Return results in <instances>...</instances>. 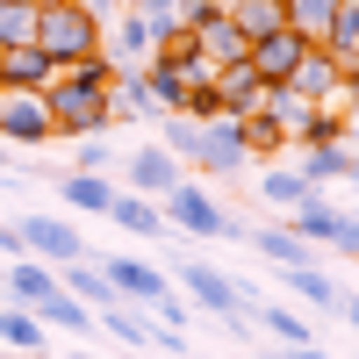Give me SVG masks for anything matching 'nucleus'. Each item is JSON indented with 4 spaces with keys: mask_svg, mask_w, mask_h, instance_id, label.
I'll return each mask as SVG.
<instances>
[{
    "mask_svg": "<svg viewBox=\"0 0 359 359\" xmlns=\"http://www.w3.org/2000/svg\"><path fill=\"white\" fill-rule=\"evenodd\" d=\"M123 180H130V194H144V201H165L180 180V158L165 151V144H144V151H130V165H123Z\"/></svg>",
    "mask_w": 359,
    "mask_h": 359,
    "instance_id": "obj_6",
    "label": "nucleus"
},
{
    "mask_svg": "<svg viewBox=\"0 0 359 359\" xmlns=\"http://www.w3.org/2000/svg\"><path fill=\"white\" fill-rule=\"evenodd\" d=\"M223 15L245 29V43H259V36H273V29H287L280 0H223Z\"/></svg>",
    "mask_w": 359,
    "mask_h": 359,
    "instance_id": "obj_24",
    "label": "nucleus"
},
{
    "mask_svg": "<svg viewBox=\"0 0 359 359\" xmlns=\"http://www.w3.org/2000/svg\"><path fill=\"white\" fill-rule=\"evenodd\" d=\"M259 194H266V208H302V201H316V187H309L302 172H266Z\"/></svg>",
    "mask_w": 359,
    "mask_h": 359,
    "instance_id": "obj_35",
    "label": "nucleus"
},
{
    "mask_svg": "<svg viewBox=\"0 0 359 359\" xmlns=\"http://www.w3.org/2000/svg\"><path fill=\"white\" fill-rule=\"evenodd\" d=\"M287 8V29L294 36H309V43H323V29H331V15H338V0H280Z\"/></svg>",
    "mask_w": 359,
    "mask_h": 359,
    "instance_id": "obj_32",
    "label": "nucleus"
},
{
    "mask_svg": "<svg viewBox=\"0 0 359 359\" xmlns=\"http://www.w3.org/2000/svg\"><path fill=\"white\" fill-rule=\"evenodd\" d=\"M208 86H216V101L230 108V115H245L252 101H259V72H252V57H237V65H216V79H208Z\"/></svg>",
    "mask_w": 359,
    "mask_h": 359,
    "instance_id": "obj_21",
    "label": "nucleus"
},
{
    "mask_svg": "<svg viewBox=\"0 0 359 359\" xmlns=\"http://www.w3.org/2000/svg\"><path fill=\"white\" fill-rule=\"evenodd\" d=\"M15 359H43V352H15Z\"/></svg>",
    "mask_w": 359,
    "mask_h": 359,
    "instance_id": "obj_43",
    "label": "nucleus"
},
{
    "mask_svg": "<svg viewBox=\"0 0 359 359\" xmlns=\"http://www.w3.org/2000/svg\"><path fill=\"white\" fill-rule=\"evenodd\" d=\"M43 108H50V130L57 137H101L115 123V101L101 94V86H79L72 72H57L43 86Z\"/></svg>",
    "mask_w": 359,
    "mask_h": 359,
    "instance_id": "obj_2",
    "label": "nucleus"
},
{
    "mask_svg": "<svg viewBox=\"0 0 359 359\" xmlns=\"http://www.w3.org/2000/svg\"><path fill=\"white\" fill-rule=\"evenodd\" d=\"M50 294H57V266H43V259H15V266H8V302L43 309Z\"/></svg>",
    "mask_w": 359,
    "mask_h": 359,
    "instance_id": "obj_16",
    "label": "nucleus"
},
{
    "mask_svg": "<svg viewBox=\"0 0 359 359\" xmlns=\"http://www.w3.org/2000/svg\"><path fill=\"white\" fill-rule=\"evenodd\" d=\"M108 101H115V123H144V115H158V108H151V86H144L137 65H123V79L108 86Z\"/></svg>",
    "mask_w": 359,
    "mask_h": 359,
    "instance_id": "obj_26",
    "label": "nucleus"
},
{
    "mask_svg": "<svg viewBox=\"0 0 359 359\" xmlns=\"http://www.w3.org/2000/svg\"><path fill=\"white\" fill-rule=\"evenodd\" d=\"M137 72H144V86H151V108H158V115H172L180 101H187V79H180V72L165 65V57H144Z\"/></svg>",
    "mask_w": 359,
    "mask_h": 359,
    "instance_id": "obj_29",
    "label": "nucleus"
},
{
    "mask_svg": "<svg viewBox=\"0 0 359 359\" xmlns=\"http://www.w3.org/2000/svg\"><path fill=\"white\" fill-rule=\"evenodd\" d=\"M50 108L43 94H0V144H50Z\"/></svg>",
    "mask_w": 359,
    "mask_h": 359,
    "instance_id": "obj_7",
    "label": "nucleus"
},
{
    "mask_svg": "<svg viewBox=\"0 0 359 359\" xmlns=\"http://www.w3.org/2000/svg\"><path fill=\"white\" fill-rule=\"evenodd\" d=\"M302 180L316 194L331 187V180H359V151H352V144H316V151L302 158Z\"/></svg>",
    "mask_w": 359,
    "mask_h": 359,
    "instance_id": "obj_19",
    "label": "nucleus"
},
{
    "mask_svg": "<svg viewBox=\"0 0 359 359\" xmlns=\"http://www.w3.org/2000/svg\"><path fill=\"white\" fill-rule=\"evenodd\" d=\"M151 50H158V36H151V22H144V15H123V22H115V43H108L115 65H144Z\"/></svg>",
    "mask_w": 359,
    "mask_h": 359,
    "instance_id": "obj_25",
    "label": "nucleus"
},
{
    "mask_svg": "<svg viewBox=\"0 0 359 359\" xmlns=\"http://www.w3.org/2000/svg\"><path fill=\"white\" fill-rule=\"evenodd\" d=\"M194 165H201V172H216V180H230V172H245V165H252V151H245V130H237V115H216V123H201Z\"/></svg>",
    "mask_w": 359,
    "mask_h": 359,
    "instance_id": "obj_5",
    "label": "nucleus"
},
{
    "mask_svg": "<svg viewBox=\"0 0 359 359\" xmlns=\"http://www.w3.org/2000/svg\"><path fill=\"white\" fill-rule=\"evenodd\" d=\"M252 323H259V331H273L280 345H309V323L294 316V309H280V302H252Z\"/></svg>",
    "mask_w": 359,
    "mask_h": 359,
    "instance_id": "obj_33",
    "label": "nucleus"
},
{
    "mask_svg": "<svg viewBox=\"0 0 359 359\" xmlns=\"http://www.w3.org/2000/svg\"><path fill=\"white\" fill-rule=\"evenodd\" d=\"M338 316H345L352 331H359V294H352V287H345V302H338Z\"/></svg>",
    "mask_w": 359,
    "mask_h": 359,
    "instance_id": "obj_41",
    "label": "nucleus"
},
{
    "mask_svg": "<svg viewBox=\"0 0 359 359\" xmlns=\"http://www.w3.org/2000/svg\"><path fill=\"white\" fill-rule=\"evenodd\" d=\"M72 144H79V165H86V172H108V165H115V151H108V130H101V137H72Z\"/></svg>",
    "mask_w": 359,
    "mask_h": 359,
    "instance_id": "obj_39",
    "label": "nucleus"
},
{
    "mask_svg": "<svg viewBox=\"0 0 359 359\" xmlns=\"http://www.w3.org/2000/svg\"><path fill=\"white\" fill-rule=\"evenodd\" d=\"M302 50H309V36H294V29H273V36H259L245 57H252V72H259L266 86H287V79H294V65H302Z\"/></svg>",
    "mask_w": 359,
    "mask_h": 359,
    "instance_id": "obj_9",
    "label": "nucleus"
},
{
    "mask_svg": "<svg viewBox=\"0 0 359 359\" xmlns=\"http://www.w3.org/2000/svg\"><path fill=\"white\" fill-rule=\"evenodd\" d=\"M0 151H8V144H0Z\"/></svg>",
    "mask_w": 359,
    "mask_h": 359,
    "instance_id": "obj_46",
    "label": "nucleus"
},
{
    "mask_svg": "<svg viewBox=\"0 0 359 359\" xmlns=\"http://www.w3.org/2000/svg\"><path fill=\"white\" fill-rule=\"evenodd\" d=\"M287 86H294V94H302L309 108H316V101H338V50L309 43V50H302V65H294V79H287Z\"/></svg>",
    "mask_w": 359,
    "mask_h": 359,
    "instance_id": "obj_12",
    "label": "nucleus"
},
{
    "mask_svg": "<svg viewBox=\"0 0 359 359\" xmlns=\"http://www.w3.org/2000/svg\"><path fill=\"white\" fill-rule=\"evenodd\" d=\"M237 130H245V151H252V158H280V151H287V130H280L266 108H245V115H237Z\"/></svg>",
    "mask_w": 359,
    "mask_h": 359,
    "instance_id": "obj_28",
    "label": "nucleus"
},
{
    "mask_svg": "<svg viewBox=\"0 0 359 359\" xmlns=\"http://www.w3.org/2000/svg\"><path fill=\"white\" fill-rule=\"evenodd\" d=\"M187 43H194V50L208 57V65H237V57L252 50V43H245V29H237V22H230L223 8H216V15H201V22L187 29Z\"/></svg>",
    "mask_w": 359,
    "mask_h": 359,
    "instance_id": "obj_11",
    "label": "nucleus"
},
{
    "mask_svg": "<svg viewBox=\"0 0 359 359\" xmlns=\"http://www.w3.org/2000/svg\"><path fill=\"white\" fill-rule=\"evenodd\" d=\"M352 252H359V223H352Z\"/></svg>",
    "mask_w": 359,
    "mask_h": 359,
    "instance_id": "obj_44",
    "label": "nucleus"
},
{
    "mask_svg": "<svg viewBox=\"0 0 359 359\" xmlns=\"http://www.w3.org/2000/svg\"><path fill=\"white\" fill-rule=\"evenodd\" d=\"M57 287H65V294H79V302L94 309V316H101L108 302H123V294L108 287V273H101L94 259H72V266H57Z\"/></svg>",
    "mask_w": 359,
    "mask_h": 359,
    "instance_id": "obj_17",
    "label": "nucleus"
},
{
    "mask_svg": "<svg viewBox=\"0 0 359 359\" xmlns=\"http://www.w3.org/2000/svg\"><path fill=\"white\" fill-rule=\"evenodd\" d=\"M158 216H165V230H180V237H237V223L194 187V180H180V187L158 201Z\"/></svg>",
    "mask_w": 359,
    "mask_h": 359,
    "instance_id": "obj_3",
    "label": "nucleus"
},
{
    "mask_svg": "<svg viewBox=\"0 0 359 359\" xmlns=\"http://www.w3.org/2000/svg\"><path fill=\"white\" fill-rule=\"evenodd\" d=\"M0 252H8V259H29V252H22V230H15V223H0Z\"/></svg>",
    "mask_w": 359,
    "mask_h": 359,
    "instance_id": "obj_40",
    "label": "nucleus"
},
{
    "mask_svg": "<svg viewBox=\"0 0 359 359\" xmlns=\"http://www.w3.org/2000/svg\"><path fill=\"white\" fill-rule=\"evenodd\" d=\"M280 359H331V352H316V345H287Z\"/></svg>",
    "mask_w": 359,
    "mask_h": 359,
    "instance_id": "obj_42",
    "label": "nucleus"
},
{
    "mask_svg": "<svg viewBox=\"0 0 359 359\" xmlns=\"http://www.w3.org/2000/svg\"><path fill=\"white\" fill-rule=\"evenodd\" d=\"M108 223H115V230H130V237H158V230H165L158 201H144V194H130V187H115V201H108Z\"/></svg>",
    "mask_w": 359,
    "mask_h": 359,
    "instance_id": "obj_20",
    "label": "nucleus"
},
{
    "mask_svg": "<svg viewBox=\"0 0 359 359\" xmlns=\"http://www.w3.org/2000/svg\"><path fill=\"white\" fill-rule=\"evenodd\" d=\"M36 43V0H0V50Z\"/></svg>",
    "mask_w": 359,
    "mask_h": 359,
    "instance_id": "obj_34",
    "label": "nucleus"
},
{
    "mask_svg": "<svg viewBox=\"0 0 359 359\" xmlns=\"http://www.w3.org/2000/svg\"><path fill=\"white\" fill-rule=\"evenodd\" d=\"M115 0H36V50L57 57V65H79V57L101 50Z\"/></svg>",
    "mask_w": 359,
    "mask_h": 359,
    "instance_id": "obj_1",
    "label": "nucleus"
},
{
    "mask_svg": "<svg viewBox=\"0 0 359 359\" xmlns=\"http://www.w3.org/2000/svg\"><path fill=\"white\" fill-rule=\"evenodd\" d=\"M294 144H302V151H316V144H352V108L345 101H316L302 115V130H294Z\"/></svg>",
    "mask_w": 359,
    "mask_h": 359,
    "instance_id": "obj_14",
    "label": "nucleus"
},
{
    "mask_svg": "<svg viewBox=\"0 0 359 359\" xmlns=\"http://www.w3.org/2000/svg\"><path fill=\"white\" fill-rule=\"evenodd\" d=\"M65 72L57 57H43L36 43H15V50H0V94H43V86Z\"/></svg>",
    "mask_w": 359,
    "mask_h": 359,
    "instance_id": "obj_8",
    "label": "nucleus"
},
{
    "mask_svg": "<svg viewBox=\"0 0 359 359\" xmlns=\"http://www.w3.org/2000/svg\"><path fill=\"white\" fill-rule=\"evenodd\" d=\"M273 273H280V280H287L294 294H302L309 309H331V316H338V302H345V287H338L331 273H323L316 259H309V266H273Z\"/></svg>",
    "mask_w": 359,
    "mask_h": 359,
    "instance_id": "obj_18",
    "label": "nucleus"
},
{
    "mask_svg": "<svg viewBox=\"0 0 359 359\" xmlns=\"http://www.w3.org/2000/svg\"><path fill=\"white\" fill-rule=\"evenodd\" d=\"M65 72H72L79 86H101V94H108V86H115V79H123V65H115V57H108V50H94V57H79V65H65Z\"/></svg>",
    "mask_w": 359,
    "mask_h": 359,
    "instance_id": "obj_38",
    "label": "nucleus"
},
{
    "mask_svg": "<svg viewBox=\"0 0 359 359\" xmlns=\"http://www.w3.org/2000/svg\"><path fill=\"white\" fill-rule=\"evenodd\" d=\"M94 331H108V338H123V345H151V323H144L137 309H123V302H108V309L94 316Z\"/></svg>",
    "mask_w": 359,
    "mask_h": 359,
    "instance_id": "obj_36",
    "label": "nucleus"
},
{
    "mask_svg": "<svg viewBox=\"0 0 359 359\" xmlns=\"http://www.w3.org/2000/svg\"><path fill=\"white\" fill-rule=\"evenodd\" d=\"M101 273H108V287L123 294V302H137V309H151V302H165V273L158 266H144V259H101Z\"/></svg>",
    "mask_w": 359,
    "mask_h": 359,
    "instance_id": "obj_10",
    "label": "nucleus"
},
{
    "mask_svg": "<svg viewBox=\"0 0 359 359\" xmlns=\"http://www.w3.org/2000/svg\"><path fill=\"white\" fill-rule=\"evenodd\" d=\"M252 108H266V115H273V123L287 130V144H294V130H302V115H309V101L294 94V86H259V101H252Z\"/></svg>",
    "mask_w": 359,
    "mask_h": 359,
    "instance_id": "obj_31",
    "label": "nucleus"
},
{
    "mask_svg": "<svg viewBox=\"0 0 359 359\" xmlns=\"http://www.w3.org/2000/svg\"><path fill=\"white\" fill-rule=\"evenodd\" d=\"M280 15H287V8H280Z\"/></svg>",
    "mask_w": 359,
    "mask_h": 359,
    "instance_id": "obj_47",
    "label": "nucleus"
},
{
    "mask_svg": "<svg viewBox=\"0 0 359 359\" xmlns=\"http://www.w3.org/2000/svg\"><path fill=\"white\" fill-rule=\"evenodd\" d=\"M352 137H359V115H352Z\"/></svg>",
    "mask_w": 359,
    "mask_h": 359,
    "instance_id": "obj_45",
    "label": "nucleus"
},
{
    "mask_svg": "<svg viewBox=\"0 0 359 359\" xmlns=\"http://www.w3.org/2000/svg\"><path fill=\"white\" fill-rule=\"evenodd\" d=\"M36 316H43V331H65V338H86V331H94V309H86L79 294H65V287H57Z\"/></svg>",
    "mask_w": 359,
    "mask_h": 359,
    "instance_id": "obj_27",
    "label": "nucleus"
},
{
    "mask_svg": "<svg viewBox=\"0 0 359 359\" xmlns=\"http://www.w3.org/2000/svg\"><path fill=\"white\" fill-rule=\"evenodd\" d=\"M338 230H345V216H338L323 194L294 208V237H302V245H316V252H323V245H338Z\"/></svg>",
    "mask_w": 359,
    "mask_h": 359,
    "instance_id": "obj_23",
    "label": "nucleus"
},
{
    "mask_svg": "<svg viewBox=\"0 0 359 359\" xmlns=\"http://www.w3.org/2000/svg\"><path fill=\"white\" fill-rule=\"evenodd\" d=\"M252 245H259V259H273V266H309L316 259V245H302L294 230H245Z\"/></svg>",
    "mask_w": 359,
    "mask_h": 359,
    "instance_id": "obj_30",
    "label": "nucleus"
},
{
    "mask_svg": "<svg viewBox=\"0 0 359 359\" xmlns=\"http://www.w3.org/2000/svg\"><path fill=\"white\" fill-rule=\"evenodd\" d=\"M180 280H187V294H194V309H208V316H230V309H237V280H223L216 266H201V259H187V266H180Z\"/></svg>",
    "mask_w": 359,
    "mask_h": 359,
    "instance_id": "obj_13",
    "label": "nucleus"
},
{
    "mask_svg": "<svg viewBox=\"0 0 359 359\" xmlns=\"http://www.w3.org/2000/svg\"><path fill=\"white\" fill-rule=\"evenodd\" d=\"M15 230H22V252H29V259H43V266H72V259H94V252H86V237H79L72 223H57V216H22Z\"/></svg>",
    "mask_w": 359,
    "mask_h": 359,
    "instance_id": "obj_4",
    "label": "nucleus"
},
{
    "mask_svg": "<svg viewBox=\"0 0 359 359\" xmlns=\"http://www.w3.org/2000/svg\"><path fill=\"white\" fill-rule=\"evenodd\" d=\"M43 338H50V331H43V316H36V309H22V302L0 309V345H8V352H50Z\"/></svg>",
    "mask_w": 359,
    "mask_h": 359,
    "instance_id": "obj_22",
    "label": "nucleus"
},
{
    "mask_svg": "<svg viewBox=\"0 0 359 359\" xmlns=\"http://www.w3.org/2000/svg\"><path fill=\"white\" fill-rule=\"evenodd\" d=\"M57 194H65V208H79V216H108L115 180H108V172H86V165H72L65 180H57Z\"/></svg>",
    "mask_w": 359,
    "mask_h": 359,
    "instance_id": "obj_15",
    "label": "nucleus"
},
{
    "mask_svg": "<svg viewBox=\"0 0 359 359\" xmlns=\"http://www.w3.org/2000/svg\"><path fill=\"white\" fill-rule=\"evenodd\" d=\"M158 130H165V151L172 158H194V144H201V123H194V115H158Z\"/></svg>",
    "mask_w": 359,
    "mask_h": 359,
    "instance_id": "obj_37",
    "label": "nucleus"
}]
</instances>
